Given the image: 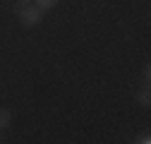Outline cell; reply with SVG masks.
<instances>
[{"mask_svg":"<svg viewBox=\"0 0 151 144\" xmlns=\"http://www.w3.org/2000/svg\"><path fill=\"white\" fill-rule=\"evenodd\" d=\"M14 12H17V19H19V24L27 27V29H31V27H36V24H41V19H43V10H41L39 5H31V3H17Z\"/></svg>","mask_w":151,"mask_h":144,"instance_id":"6da1fadb","label":"cell"},{"mask_svg":"<svg viewBox=\"0 0 151 144\" xmlns=\"http://www.w3.org/2000/svg\"><path fill=\"white\" fill-rule=\"evenodd\" d=\"M10 125H12V113L7 111V108L0 106V130H7Z\"/></svg>","mask_w":151,"mask_h":144,"instance_id":"7a4b0ae2","label":"cell"},{"mask_svg":"<svg viewBox=\"0 0 151 144\" xmlns=\"http://www.w3.org/2000/svg\"><path fill=\"white\" fill-rule=\"evenodd\" d=\"M137 101H139V106H144V108L151 106V91H149V86H144L142 91L137 94Z\"/></svg>","mask_w":151,"mask_h":144,"instance_id":"3957f363","label":"cell"},{"mask_svg":"<svg viewBox=\"0 0 151 144\" xmlns=\"http://www.w3.org/2000/svg\"><path fill=\"white\" fill-rule=\"evenodd\" d=\"M31 3H34V5H39V7L46 12V10H53L55 5L60 3V0H31Z\"/></svg>","mask_w":151,"mask_h":144,"instance_id":"277c9868","label":"cell"},{"mask_svg":"<svg viewBox=\"0 0 151 144\" xmlns=\"http://www.w3.org/2000/svg\"><path fill=\"white\" fill-rule=\"evenodd\" d=\"M134 144H151V135H149V132H142V135L134 139Z\"/></svg>","mask_w":151,"mask_h":144,"instance_id":"5b68a950","label":"cell"},{"mask_svg":"<svg viewBox=\"0 0 151 144\" xmlns=\"http://www.w3.org/2000/svg\"><path fill=\"white\" fill-rule=\"evenodd\" d=\"M142 75H144V79H146V82H149V79H151V67H149V65H146V67H144V72H142Z\"/></svg>","mask_w":151,"mask_h":144,"instance_id":"8992f818","label":"cell"},{"mask_svg":"<svg viewBox=\"0 0 151 144\" xmlns=\"http://www.w3.org/2000/svg\"><path fill=\"white\" fill-rule=\"evenodd\" d=\"M17 3H31V0H17Z\"/></svg>","mask_w":151,"mask_h":144,"instance_id":"52a82bcc","label":"cell"},{"mask_svg":"<svg viewBox=\"0 0 151 144\" xmlns=\"http://www.w3.org/2000/svg\"><path fill=\"white\" fill-rule=\"evenodd\" d=\"M0 142H3V130H0Z\"/></svg>","mask_w":151,"mask_h":144,"instance_id":"ba28073f","label":"cell"}]
</instances>
